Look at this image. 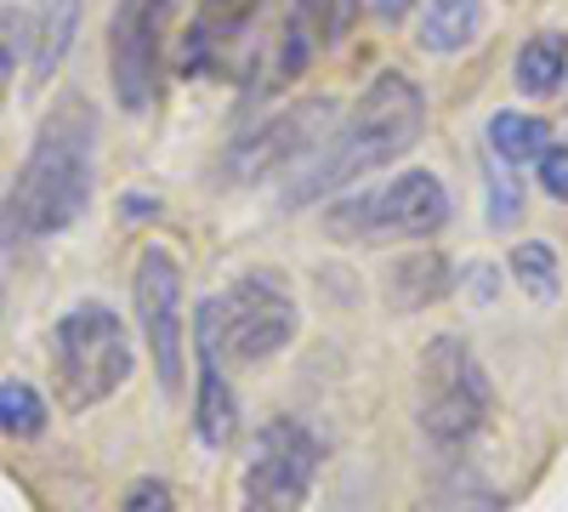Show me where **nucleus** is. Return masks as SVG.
<instances>
[{"label": "nucleus", "mask_w": 568, "mask_h": 512, "mask_svg": "<svg viewBox=\"0 0 568 512\" xmlns=\"http://www.w3.org/2000/svg\"><path fill=\"white\" fill-rule=\"evenodd\" d=\"M194 359H200V382H194V428H200V444L227 450L233 433H240V399H233V382L222 377V348H216L205 319H194Z\"/></svg>", "instance_id": "obj_12"}, {"label": "nucleus", "mask_w": 568, "mask_h": 512, "mask_svg": "<svg viewBox=\"0 0 568 512\" xmlns=\"http://www.w3.org/2000/svg\"><path fill=\"white\" fill-rule=\"evenodd\" d=\"M364 18V0H296L291 23L318 46V52H329V46H342Z\"/></svg>", "instance_id": "obj_17"}, {"label": "nucleus", "mask_w": 568, "mask_h": 512, "mask_svg": "<svg viewBox=\"0 0 568 512\" xmlns=\"http://www.w3.org/2000/svg\"><path fill=\"white\" fill-rule=\"evenodd\" d=\"M273 0H200L194 23H187V40H182V74H205L211 63H227L240 58V46L256 34V23L267 18Z\"/></svg>", "instance_id": "obj_11"}, {"label": "nucleus", "mask_w": 568, "mask_h": 512, "mask_svg": "<svg viewBox=\"0 0 568 512\" xmlns=\"http://www.w3.org/2000/svg\"><path fill=\"white\" fill-rule=\"evenodd\" d=\"M517 91L524 98H551V91L568 80V40L557 29H540L524 40V52H517Z\"/></svg>", "instance_id": "obj_16"}, {"label": "nucleus", "mask_w": 568, "mask_h": 512, "mask_svg": "<svg viewBox=\"0 0 568 512\" xmlns=\"http://www.w3.org/2000/svg\"><path fill=\"white\" fill-rule=\"evenodd\" d=\"M318 479V439L296 415L267 422L251 450H245V473H240V512H302Z\"/></svg>", "instance_id": "obj_7"}, {"label": "nucleus", "mask_w": 568, "mask_h": 512, "mask_svg": "<svg viewBox=\"0 0 568 512\" xmlns=\"http://www.w3.org/2000/svg\"><path fill=\"white\" fill-rule=\"evenodd\" d=\"M80 18H85V0H34V18H29V74L40 86L69 63V46L80 34Z\"/></svg>", "instance_id": "obj_13"}, {"label": "nucleus", "mask_w": 568, "mask_h": 512, "mask_svg": "<svg viewBox=\"0 0 568 512\" xmlns=\"http://www.w3.org/2000/svg\"><path fill=\"white\" fill-rule=\"evenodd\" d=\"M329 120H336V103L318 98V103H296V109H278L267 126H256L251 137H240V143L227 149L222 160V177L227 182H262L284 165H302L318 137L329 131Z\"/></svg>", "instance_id": "obj_10"}, {"label": "nucleus", "mask_w": 568, "mask_h": 512, "mask_svg": "<svg viewBox=\"0 0 568 512\" xmlns=\"http://www.w3.org/2000/svg\"><path fill=\"white\" fill-rule=\"evenodd\" d=\"M489 200H495V205H489V222H495V228H511V222H517V182H511V177H506V182L489 177Z\"/></svg>", "instance_id": "obj_24"}, {"label": "nucleus", "mask_w": 568, "mask_h": 512, "mask_svg": "<svg viewBox=\"0 0 568 512\" xmlns=\"http://www.w3.org/2000/svg\"><path fill=\"white\" fill-rule=\"evenodd\" d=\"M540 189L551 200H568V149H540Z\"/></svg>", "instance_id": "obj_22"}, {"label": "nucleus", "mask_w": 568, "mask_h": 512, "mask_svg": "<svg viewBox=\"0 0 568 512\" xmlns=\"http://www.w3.org/2000/svg\"><path fill=\"white\" fill-rule=\"evenodd\" d=\"M511 279L524 285L535 302H551L557 291H562V257H557V245H546V240H524L511 251Z\"/></svg>", "instance_id": "obj_19"}, {"label": "nucleus", "mask_w": 568, "mask_h": 512, "mask_svg": "<svg viewBox=\"0 0 568 512\" xmlns=\"http://www.w3.org/2000/svg\"><path fill=\"white\" fill-rule=\"evenodd\" d=\"M200 319L211 324L216 348H227L233 364H262V359L284 353L296 342V324H302L291 285H284V273H273V268L240 273L222 297L200 302Z\"/></svg>", "instance_id": "obj_6"}, {"label": "nucleus", "mask_w": 568, "mask_h": 512, "mask_svg": "<svg viewBox=\"0 0 568 512\" xmlns=\"http://www.w3.org/2000/svg\"><path fill=\"white\" fill-rule=\"evenodd\" d=\"M176 0H120L109 18V74L125 114H149L160 98L165 63V18Z\"/></svg>", "instance_id": "obj_8"}, {"label": "nucleus", "mask_w": 568, "mask_h": 512, "mask_svg": "<svg viewBox=\"0 0 568 512\" xmlns=\"http://www.w3.org/2000/svg\"><path fill=\"white\" fill-rule=\"evenodd\" d=\"M12 69H18V18L0 7V98H7V86H12Z\"/></svg>", "instance_id": "obj_23"}, {"label": "nucleus", "mask_w": 568, "mask_h": 512, "mask_svg": "<svg viewBox=\"0 0 568 512\" xmlns=\"http://www.w3.org/2000/svg\"><path fill=\"white\" fill-rule=\"evenodd\" d=\"M91 182H98V109L80 91H63L45 109L12 189L0 200V245L29 251L40 240H58L85 217Z\"/></svg>", "instance_id": "obj_1"}, {"label": "nucleus", "mask_w": 568, "mask_h": 512, "mask_svg": "<svg viewBox=\"0 0 568 512\" xmlns=\"http://www.w3.org/2000/svg\"><path fill=\"white\" fill-rule=\"evenodd\" d=\"M426 131V98L420 86L398 69H382L364 98L353 103V114L336 126L329 143H318L307 160H302V177L291 182V200L284 205H313V200H329L336 189H353L358 177L393 165L398 154H409Z\"/></svg>", "instance_id": "obj_2"}, {"label": "nucleus", "mask_w": 568, "mask_h": 512, "mask_svg": "<svg viewBox=\"0 0 568 512\" xmlns=\"http://www.w3.org/2000/svg\"><path fill=\"white\" fill-rule=\"evenodd\" d=\"M375 7H382L387 18H398V12H409V0H375Z\"/></svg>", "instance_id": "obj_25"}, {"label": "nucleus", "mask_w": 568, "mask_h": 512, "mask_svg": "<svg viewBox=\"0 0 568 512\" xmlns=\"http://www.w3.org/2000/svg\"><path fill=\"white\" fill-rule=\"evenodd\" d=\"M484 18H489L484 0H426V12H420V46H426V52L455 58V52H466V46L484 34Z\"/></svg>", "instance_id": "obj_15"}, {"label": "nucleus", "mask_w": 568, "mask_h": 512, "mask_svg": "<svg viewBox=\"0 0 568 512\" xmlns=\"http://www.w3.org/2000/svg\"><path fill=\"white\" fill-rule=\"evenodd\" d=\"M546 143H551V131H546V120H535V114H511V109H500V114L489 120V149L500 154V165L540 160Z\"/></svg>", "instance_id": "obj_18"}, {"label": "nucleus", "mask_w": 568, "mask_h": 512, "mask_svg": "<svg viewBox=\"0 0 568 512\" xmlns=\"http://www.w3.org/2000/svg\"><path fill=\"white\" fill-rule=\"evenodd\" d=\"M387 291H393V308H404V313L433 308V302L449 297V262H444L438 251L415 245L409 257H398V262L387 268Z\"/></svg>", "instance_id": "obj_14"}, {"label": "nucleus", "mask_w": 568, "mask_h": 512, "mask_svg": "<svg viewBox=\"0 0 568 512\" xmlns=\"http://www.w3.org/2000/svg\"><path fill=\"white\" fill-rule=\"evenodd\" d=\"M131 377V337L109 302H74L52 324V382L63 410L85 415L109 404Z\"/></svg>", "instance_id": "obj_3"}, {"label": "nucleus", "mask_w": 568, "mask_h": 512, "mask_svg": "<svg viewBox=\"0 0 568 512\" xmlns=\"http://www.w3.org/2000/svg\"><path fill=\"white\" fill-rule=\"evenodd\" d=\"M415 415H420V433L438 450H460L489 428V415H495L489 370L478 364V353H471L460 337L426 342L420 382H415Z\"/></svg>", "instance_id": "obj_4"}, {"label": "nucleus", "mask_w": 568, "mask_h": 512, "mask_svg": "<svg viewBox=\"0 0 568 512\" xmlns=\"http://www.w3.org/2000/svg\"><path fill=\"white\" fill-rule=\"evenodd\" d=\"M120 512H176V495L160 484V479H136L120 501Z\"/></svg>", "instance_id": "obj_21"}, {"label": "nucleus", "mask_w": 568, "mask_h": 512, "mask_svg": "<svg viewBox=\"0 0 568 512\" xmlns=\"http://www.w3.org/2000/svg\"><path fill=\"white\" fill-rule=\"evenodd\" d=\"M0 433H12V439H40L45 433V399H40L34 382H23V377L0 382Z\"/></svg>", "instance_id": "obj_20"}, {"label": "nucleus", "mask_w": 568, "mask_h": 512, "mask_svg": "<svg viewBox=\"0 0 568 512\" xmlns=\"http://www.w3.org/2000/svg\"><path fill=\"white\" fill-rule=\"evenodd\" d=\"M131 302H136V331L154 359V377L176 399V388H182V268L165 245H149L136 257Z\"/></svg>", "instance_id": "obj_9"}, {"label": "nucleus", "mask_w": 568, "mask_h": 512, "mask_svg": "<svg viewBox=\"0 0 568 512\" xmlns=\"http://www.w3.org/2000/svg\"><path fill=\"white\" fill-rule=\"evenodd\" d=\"M449 222V189L433 171H398L387 189H358L329 200L324 211V234L342 245H364V240H426Z\"/></svg>", "instance_id": "obj_5"}]
</instances>
